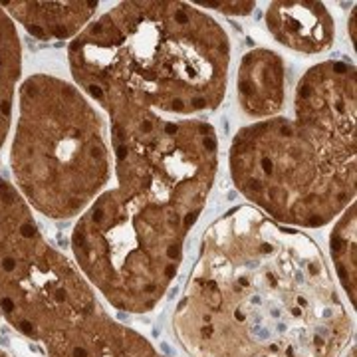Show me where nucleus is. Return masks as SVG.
<instances>
[{"label":"nucleus","instance_id":"obj_11","mask_svg":"<svg viewBox=\"0 0 357 357\" xmlns=\"http://www.w3.org/2000/svg\"><path fill=\"white\" fill-rule=\"evenodd\" d=\"M22 76V44L14 20L0 4V149L13 126L16 88Z\"/></svg>","mask_w":357,"mask_h":357},{"label":"nucleus","instance_id":"obj_10","mask_svg":"<svg viewBox=\"0 0 357 357\" xmlns=\"http://www.w3.org/2000/svg\"><path fill=\"white\" fill-rule=\"evenodd\" d=\"M14 22L34 38L44 42L76 38L98 14L93 0H66V2H0Z\"/></svg>","mask_w":357,"mask_h":357},{"label":"nucleus","instance_id":"obj_5","mask_svg":"<svg viewBox=\"0 0 357 357\" xmlns=\"http://www.w3.org/2000/svg\"><path fill=\"white\" fill-rule=\"evenodd\" d=\"M16 191L54 220L82 217L114 175L105 121L76 84L50 74L26 77L10 145Z\"/></svg>","mask_w":357,"mask_h":357},{"label":"nucleus","instance_id":"obj_9","mask_svg":"<svg viewBox=\"0 0 357 357\" xmlns=\"http://www.w3.org/2000/svg\"><path fill=\"white\" fill-rule=\"evenodd\" d=\"M236 98L244 114L270 119L284 107L286 64L280 54L256 48L246 52L236 74Z\"/></svg>","mask_w":357,"mask_h":357},{"label":"nucleus","instance_id":"obj_4","mask_svg":"<svg viewBox=\"0 0 357 357\" xmlns=\"http://www.w3.org/2000/svg\"><path fill=\"white\" fill-rule=\"evenodd\" d=\"M356 68L342 60L312 66L296 88L294 117L262 119L234 135V187L280 225H330L356 203Z\"/></svg>","mask_w":357,"mask_h":357},{"label":"nucleus","instance_id":"obj_2","mask_svg":"<svg viewBox=\"0 0 357 357\" xmlns=\"http://www.w3.org/2000/svg\"><path fill=\"white\" fill-rule=\"evenodd\" d=\"M115 185L77 217L70 246L79 272L119 312L147 314L171 290L185 243L218 171L204 119H157L112 131Z\"/></svg>","mask_w":357,"mask_h":357},{"label":"nucleus","instance_id":"obj_13","mask_svg":"<svg viewBox=\"0 0 357 357\" xmlns=\"http://www.w3.org/2000/svg\"><path fill=\"white\" fill-rule=\"evenodd\" d=\"M199 6L204 8H213L217 13L230 14V16H244V14H250L256 8L255 2H199Z\"/></svg>","mask_w":357,"mask_h":357},{"label":"nucleus","instance_id":"obj_7","mask_svg":"<svg viewBox=\"0 0 357 357\" xmlns=\"http://www.w3.org/2000/svg\"><path fill=\"white\" fill-rule=\"evenodd\" d=\"M42 345L48 357H167L145 335L112 318L103 306Z\"/></svg>","mask_w":357,"mask_h":357},{"label":"nucleus","instance_id":"obj_1","mask_svg":"<svg viewBox=\"0 0 357 357\" xmlns=\"http://www.w3.org/2000/svg\"><path fill=\"white\" fill-rule=\"evenodd\" d=\"M171 324L191 357H342L354 335L314 238L250 204L204 230Z\"/></svg>","mask_w":357,"mask_h":357},{"label":"nucleus","instance_id":"obj_3","mask_svg":"<svg viewBox=\"0 0 357 357\" xmlns=\"http://www.w3.org/2000/svg\"><path fill=\"white\" fill-rule=\"evenodd\" d=\"M74 84L112 131L157 119H197L225 100L230 40L213 16L171 0L121 2L68 46Z\"/></svg>","mask_w":357,"mask_h":357},{"label":"nucleus","instance_id":"obj_15","mask_svg":"<svg viewBox=\"0 0 357 357\" xmlns=\"http://www.w3.org/2000/svg\"><path fill=\"white\" fill-rule=\"evenodd\" d=\"M345 357H356V345L351 344V349H349V354H347Z\"/></svg>","mask_w":357,"mask_h":357},{"label":"nucleus","instance_id":"obj_8","mask_svg":"<svg viewBox=\"0 0 357 357\" xmlns=\"http://www.w3.org/2000/svg\"><path fill=\"white\" fill-rule=\"evenodd\" d=\"M270 36L298 54H321L335 40V20L330 10L314 0H280L268 6L264 16Z\"/></svg>","mask_w":357,"mask_h":357},{"label":"nucleus","instance_id":"obj_6","mask_svg":"<svg viewBox=\"0 0 357 357\" xmlns=\"http://www.w3.org/2000/svg\"><path fill=\"white\" fill-rule=\"evenodd\" d=\"M93 286L48 243L30 204L0 178V314L26 340L44 344L100 307Z\"/></svg>","mask_w":357,"mask_h":357},{"label":"nucleus","instance_id":"obj_12","mask_svg":"<svg viewBox=\"0 0 357 357\" xmlns=\"http://www.w3.org/2000/svg\"><path fill=\"white\" fill-rule=\"evenodd\" d=\"M356 203H351L337 217L330 234V252L335 276L344 292L349 296L351 306H356Z\"/></svg>","mask_w":357,"mask_h":357},{"label":"nucleus","instance_id":"obj_14","mask_svg":"<svg viewBox=\"0 0 357 357\" xmlns=\"http://www.w3.org/2000/svg\"><path fill=\"white\" fill-rule=\"evenodd\" d=\"M0 357H10V354H8L2 345H0Z\"/></svg>","mask_w":357,"mask_h":357}]
</instances>
